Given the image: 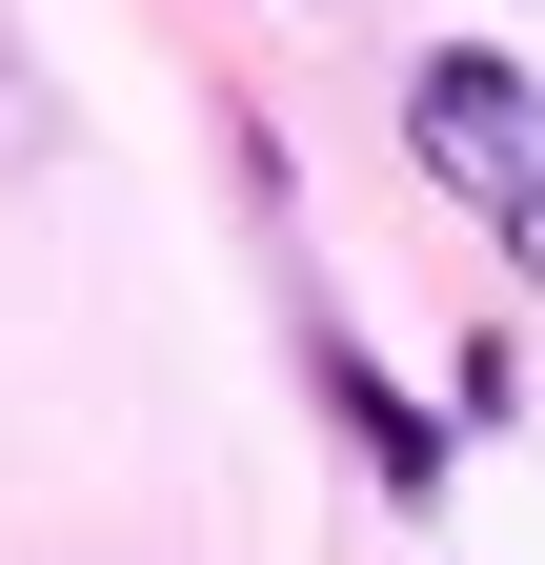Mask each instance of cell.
<instances>
[{"label": "cell", "instance_id": "1", "mask_svg": "<svg viewBox=\"0 0 545 565\" xmlns=\"http://www.w3.org/2000/svg\"><path fill=\"white\" fill-rule=\"evenodd\" d=\"M404 141H425V182L545 282V82H525V61L505 41H445L425 82H404Z\"/></svg>", "mask_w": 545, "mask_h": 565}]
</instances>
